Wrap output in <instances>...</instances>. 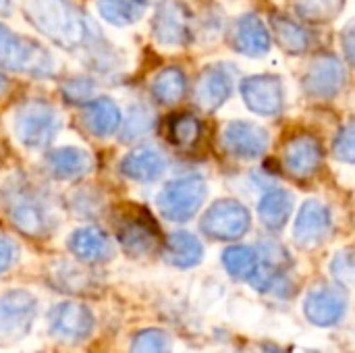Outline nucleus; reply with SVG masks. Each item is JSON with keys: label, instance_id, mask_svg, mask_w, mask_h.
I'll list each match as a JSON object with an SVG mask.
<instances>
[{"label": "nucleus", "instance_id": "obj_1", "mask_svg": "<svg viewBox=\"0 0 355 353\" xmlns=\"http://www.w3.org/2000/svg\"><path fill=\"white\" fill-rule=\"evenodd\" d=\"M23 12L42 35L67 52L81 54L102 37L96 23L73 0H25Z\"/></svg>", "mask_w": 355, "mask_h": 353}, {"label": "nucleus", "instance_id": "obj_2", "mask_svg": "<svg viewBox=\"0 0 355 353\" xmlns=\"http://www.w3.org/2000/svg\"><path fill=\"white\" fill-rule=\"evenodd\" d=\"M2 208L12 227L31 239H46L58 225L48 191L23 175H12L0 189Z\"/></svg>", "mask_w": 355, "mask_h": 353}, {"label": "nucleus", "instance_id": "obj_3", "mask_svg": "<svg viewBox=\"0 0 355 353\" xmlns=\"http://www.w3.org/2000/svg\"><path fill=\"white\" fill-rule=\"evenodd\" d=\"M10 129L25 150L46 152L62 129V117L52 102L29 98L12 110Z\"/></svg>", "mask_w": 355, "mask_h": 353}, {"label": "nucleus", "instance_id": "obj_4", "mask_svg": "<svg viewBox=\"0 0 355 353\" xmlns=\"http://www.w3.org/2000/svg\"><path fill=\"white\" fill-rule=\"evenodd\" d=\"M0 69L46 79L56 73V60L44 44L0 23Z\"/></svg>", "mask_w": 355, "mask_h": 353}, {"label": "nucleus", "instance_id": "obj_5", "mask_svg": "<svg viewBox=\"0 0 355 353\" xmlns=\"http://www.w3.org/2000/svg\"><path fill=\"white\" fill-rule=\"evenodd\" d=\"M114 237L119 246L133 258L152 256L158 248H162L160 229L154 216L135 204H125L114 212Z\"/></svg>", "mask_w": 355, "mask_h": 353}, {"label": "nucleus", "instance_id": "obj_6", "mask_svg": "<svg viewBox=\"0 0 355 353\" xmlns=\"http://www.w3.org/2000/svg\"><path fill=\"white\" fill-rule=\"evenodd\" d=\"M206 193L208 187L202 177H181L166 183L160 189L156 198V206L166 221L185 223L198 214V210L206 200Z\"/></svg>", "mask_w": 355, "mask_h": 353}, {"label": "nucleus", "instance_id": "obj_7", "mask_svg": "<svg viewBox=\"0 0 355 353\" xmlns=\"http://www.w3.org/2000/svg\"><path fill=\"white\" fill-rule=\"evenodd\" d=\"M37 302L27 291H8L0 298V345L19 343L33 325Z\"/></svg>", "mask_w": 355, "mask_h": 353}, {"label": "nucleus", "instance_id": "obj_8", "mask_svg": "<svg viewBox=\"0 0 355 353\" xmlns=\"http://www.w3.org/2000/svg\"><path fill=\"white\" fill-rule=\"evenodd\" d=\"M250 225L252 218L243 204L235 200H220L206 210L200 227L210 239L233 241L243 237L250 231Z\"/></svg>", "mask_w": 355, "mask_h": 353}, {"label": "nucleus", "instance_id": "obj_9", "mask_svg": "<svg viewBox=\"0 0 355 353\" xmlns=\"http://www.w3.org/2000/svg\"><path fill=\"white\" fill-rule=\"evenodd\" d=\"M48 331L60 343H81L94 331V316L83 304L62 302L50 310Z\"/></svg>", "mask_w": 355, "mask_h": 353}, {"label": "nucleus", "instance_id": "obj_10", "mask_svg": "<svg viewBox=\"0 0 355 353\" xmlns=\"http://www.w3.org/2000/svg\"><path fill=\"white\" fill-rule=\"evenodd\" d=\"M154 40L166 48H181L191 40V12L179 0L160 2L152 21Z\"/></svg>", "mask_w": 355, "mask_h": 353}, {"label": "nucleus", "instance_id": "obj_11", "mask_svg": "<svg viewBox=\"0 0 355 353\" xmlns=\"http://www.w3.org/2000/svg\"><path fill=\"white\" fill-rule=\"evenodd\" d=\"M46 281L67 295H92L98 289V275L81 260H54L46 266Z\"/></svg>", "mask_w": 355, "mask_h": 353}, {"label": "nucleus", "instance_id": "obj_12", "mask_svg": "<svg viewBox=\"0 0 355 353\" xmlns=\"http://www.w3.org/2000/svg\"><path fill=\"white\" fill-rule=\"evenodd\" d=\"M347 81L343 62L335 54H320L316 56L306 75H304V89L308 96L318 100L335 98Z\"/></svg>", "mask_w": 355, "mask_h": 353}, {"label": "nucleus", "instance_id": "obj_13", "mask_svg": "<svg viewBox=\"0 0 355 353\" xmlns=\"http://www.w3.org/2000/svg\"><path fill=\"white\" fill-rule=\"evenodd\" d=\"M241 96L248 108L262 117L279 114L285 102L283 83L275 75H252L241 81Z\"/></svg>", "mask_w": 355, "mask_h": 353}, {"label": "nucleus", "instance_id": "obj_14", "mask_svg": "<svg viewBox=\"0 0 355 353\" xmlns=\"http://www.w3.org/2000/svg\"><path fill=\"white\" fill-rule=\"evenodd\" d=\"M223 148L241 160H254L262 156L268 148V133L256 123L250 121H233L225 127L220 135Z\"/></svg>", "mask_w": 355, "mask_h": 353}, {"label": "nucleus", "instance_id": "obj_15", "mask_svg": "<svg viewBox=\"0 0 355 353\" xmlns=\"http://www.w3.org/2000/svg\"><path fill=\"white\" fill-rule=\"evenodd\" d=\"M285 169L295 179H310L318 173L322 164V146L316 137L302 133L287 141L285 156H283Z\"/></svg>", "mask_w": 355, "mask_h": 353}, {"label": "nucleus", "instance_id": "obj_16", "mask_svg": "<svg viewBox=\"0 0 355 353\" xmlns=\"http://www.w3.org/2000/svg\"><path fill=\"white\" fill-rule=\"evenodd\" d=\"M44 166L46 173L56 181H81L94 171V158L89 152L81 148L64 146V148L48 150L44 158Z\"/></svg>", "mask_w": 355, "mask_h": 353}, {"label": "nucleus", "instance_id": "obj_17", "mask_svg": "<svg viewBox=\"0 0 355 353\" xmlns=\"http://www.w3.org/2000/svg\"><path fill=\"white\" fill-rule=\"evenodd\" d=\"M331 231V212L318 200H308L295 221L293 239L300 248L312 250L318 248Z\"/></svg>", "mask_w": 355, "mask_h": 353}, {"label": "nucleus", "instance_id": "obj_18", "mask_svg": "<svg viewBox=\"0 0 355 353\" xmlns=\"http://www.w3.org/2000/svg\"><path fill=\"white\" fill-rule=\"evenodd\" d=\"M347 310V298L339 287H318L308 293L304 302L306 318L316 327L337 325Z\"/></svg>", "mask_w": 355, "mask_h": 353}, {"label": "nucleus", "instance_id": "obj_19", "mask_svg": "<svg viewBox=\"0 0 355 353\" xmlns=\"http://www.w3.org/2000/svg\"><path fill=\"white\" fill-rule=\"evenodd\" d=\"M81 127L87 135L104 139L114 135L121 129L123 123V112L119 104L110 98L96 96L92 102L81 106Z\"/></svg>", "mask_w": 355, "mask_h": 353}, {"label": "nucleus", "instance_id": "obj_20", "mask_svg": "<svg viewBox=\"0 0 355 353\" xmlns=\"http://www.w3.org/2000/svg\"><path fill=\"white\" fill-rule=\"evenodd\" d=\"M69 252L85 264H104L114 256L112 239L98 227H81L69 237Z\"/></svg>", "mask_w": 355, "mask_h": 353}, {"label": "nucleus", "instance_id": "obj_21", "mask_svg": "<svg viewBox=\"0 0 355 353\" xmlns=\"http://www.w3.org/2000/svg\"><path fill=\"white\" fill-rule=\"evenodd\" d=\"M231 42L245 56H264L270 50V31L258 15H243L233 25Z\"/></svg>", "mask_w": 355, "mask_h": 353}, {"label": "nucleus", "instance_id": "obj_22", "mask_svg": "<svg viewBox=\"0 0 355 353\" xmlns=\"http://www.w3.org/2000/svg\"><path fill=\"white\" fill-rule=\"evenodd\" d=\"M119 171L123 177L135 183H154L166 171L164 156L154 148H137L123 156Z\"/></svg>", "mask_w": 355, "mask_h": 353}, {"label": "nucleus", "instance_id": "obj_23", "mask_svg": "<svg viewBox=\"0 0 355 353\" xmlns=\"http://www.w3.org/2000/svg\"><path fill=\"white\" fill-rule=\"evenodd\" d=\"M231 87H233L231 75L220 67H210L202 71V75L198 77L193 87V100L202 110L214 112L218 106L225 104V100L231 94Z\"/></svg>", "mask_w": 355, "mask_h": 353}, {"label": "nucleus", "instance_id": "obj_24", "mask_svg": "<svg viewBox=\"0 0 355 353\" xmlns=\"http://www.w3.org/2000/svg\"><path fill=\"white\" fill-rule=\"evenodd\" d=\"M204 248L200 239L187 231H175L162 241V258L177 268H191L200 264Z\"/></svg>", "mask_w": 355, "mask_h": 353}, {"label": "nucleus", "instance_id": "obj_25", "mask_svg": "<svg viewBox=\"0 0 355 353\" xmlns=\"http://www.w3.org/2000/svg\"><path fill=\"white\" fill-rule=\"evenodd\" d=\"M293 210V198L285 189H270L262 196L258 204V216L262 225L270 231H281Z\"/></svg>", "mask_w": 355, "mask_h": 353}, {"label": "nucleus", "instance_id": "obj_26", "mask_svg": "<svg viewBox=\"0 0 355 353\" xmlns=\"http://www.w3.org/2000/svg\"><path fill=\"white\" fill-rule=\"evenodd\" d=\"M185 92H187V79L179 67H164L152 79V96L164 106H173L181 102Z\"/></svg>", "mask_w": 355, "mask_h": 353}, {"label": "nucleus", "instance_id": "obj_27", "mask_svg": "<svg viewBox=\"0 0 355 353\" xmlns=\"http://www.w3.org/2000/svg\"><path fill=\"white\" fill-rule=\"evenodd\" d=\"M270 27H272L275 40L279 42V46L285 52H289V54H302V52H306L310 48V35L306 33V29L302 25H297L289 17H285V15H272Z\"/></svg>", "mask_w": 355, "mask_h": 353}, {"label": "nucleus", "instance_id": "obj_28", "mask_svg": "<svg viewBox=\"0 0 355 353\" xmlns=\"http://www.w3.org/2000/svg\"><path fill=\"white\" fill-rule=\"evenodd\" d=\"M96 8L100 17L114 27H127L137 23L146 10L139 0H96Z\"/></svg>", "mask_w": 355, "mask_h": 353}, {"label": "nucleus", "instance_id": "obj_29", "mask_svg": "<svg viewBox=\"0 0 355 353\" xmlns=\"http://www.w3.org/2000/svg\"><path fill=\"white\" fill-rule=\"evenodd\" d=\"M154 127V110L146 104H133L129 106L127 114L121 123V141L133 144L141 137H146Z\"/></svg>", "mask_w": 355, "mask_h": 353}, {"label": "nucleus", "instance_id": "obj_30", "mask_svg": "<svg viewBox=\"0 0 355 353\" xmlns=\"http://www.w3.org/2000/svg\"><path fill=\"white\" fill-rule=\"evenodd\" d=\"M223 264L235 279H252L258 268V250L248 246H231L223 252Z\"/></svg>", "mask_w": 355, "mask_h": 353}, {"label": "nucleus", "instance_id": "obj_31", "mask_svg": "<svg viewBox=\"0 0 355 353\" xmlns=\"http://www.w3.org/2000/svg\"><path fill=\"white\" fill-rule=\"evenodd\" d=\"M200 131H202L200 121L189 112H179L171 117L166 125L168 141L177 148H191L200 139Z\"/></svg>", "mask_w": 355, "mask_h": 353}, {"label": "nucleus", "instance_id": "obj_32", "mask_svg": "<svg viewBox=\"0 0 355 353\" xmlns=\"http://www.w3.org/2000/svg\"><path fill=\"white\" fill-rule=\"evenodd\" d=\"M98 94V83L89 75H71L60 83V96L67 104L85 106Z\"/></svg>", "mask_w": 355, "mask_h": 353}, {"label": "nucleus", "instance_id": "obj_33", "mask_svg": "<svg viewBox=\"0 0 355 353\" xmlns=\"http://www.w3.org/2000/svg\"><path fill=\"white\" fill-rule=\"evenodd\" d=\"M295 8L304 19L322 23L333 21L341 12L343 0H295Z\"/></svg>", "mask_w": 355, "mask_h": 353}, {"label": "nucleus", "instance_id": "obj_34", "mask_svg": "<svg viewBox=\"0 0 355 353\" xmlns=\"http://www.w3.org/2000/svg\"><path fill=\"white\" fill-rule=\"evenodd\" d=\"M69 206L71 210L81 216V218H94L100 212V198L96 196V191H92L85 185H79L77 189L71 191L69 196Z\"/></svg>", "mask_w": 355, "mask_h": 353}, {"label": "nucleus", "instance_id": "obj_35", "mask_svg": "<svg viewBox=\"0 0 355 353\" xmlns=\"http://www.w3.org/2000/svg\"><path fill=\"white\" fill-rule=\"evenodd\" d=\"M171 352V341L168 335L156 329L141 331L133 343H131V353H168Z\"/></svg>", "mask_w": 355, "mask_h": 353}, {"label": "nucleus", "instance_id": "obj_36", "mask_svg": "<svg viewBox=\"0 0 355 353\" xmlns=\"http://www.w3.org/2000/svg\"><path fill=\"white\" fill-rule=\"evenodd\" d=\"M333 154L337 160L354 164L355 162V121L343 125L333 141Z\"/></svg>", "mask_w": 355, "mask_h": 353}, {"label": "nucleus", "instance_id": "obj_37", "mask_svg": "<svg viewBox=\"0 0 355 353\" xmlns=\"http://www.w3.org/2000/svg\"><path fill=\"white\" fill-rule=\"evenodd\" d=\"M331 273L337 279V283L345 287H355V252L352 250L339 252L331 264Z\"/></svg>", "mask_w": 355, "mask_h": 353}, {"label": "nucleus", "instance_id": "obj_38", "mask_svg": "<svg viewBox=\"0 0 355 353\" xmlns=\"http://www.w3.org/2000/svg\"><path fill=\"white\" fill-rule=\"evenodd\" d=\"M17 256H19V248L15 246V241L0 235V277L12 268V264L17 262Z\"/></svg>", "mask_w": 355, "mask_h": 353}, {"label": "nucleus", "instance_id": "obj_39", "mask_svg": "<svg viewBox=\"0 0 355 353\" xmlns=\"http://www.w3.org/2000/svg\"><path fill=\"white\" fill-rule=\"evenodd\" d=\"M343 50L347 60L355 64V19L352 23H347V27L343 29Z\"/></svg>", "mask_w": 355, "mask_h": 353}, {"label": "nucleus", "instance_id": "obj_40", "mask_svg": "<svg viewBox=\"0 0 355 353\" xmlns=\"http://www.w3.org/2000/svg\"><path fill=\"white\" fill-rule=\"evenodd\" d=\"M12 10V0H0V15H10Z\"/></svg>", "mask_w": 355, "mask_h": 353}, {"label": "nucleus", "instance_id": "obj_41", "mask_svg": "<svg viewBox=\"0 0 355 353\" xmlns=\"http://www.w3.org/2000/svg\"><path fill=\"white\" fill-rule=\"evenodd\" d=\"M262 353H285L283 350H279V347H262Z\"/></svg>", "mask_w": 355, "mask_h": 353}, {"label": "nucleus", "instance_id": "obj_42", "mask_svg": "<svg viewBox=\"0 0 355 353\" xmlns=\"http://www.w3.org/2000/svg\"><path fill=\"white\" fill-rule=\"evenodd\" d=\"M144 6H148V4H156V2H162V0H139Z\"/></svg>", "mask_w": 355, "mask_h": 353}, {"label": "nucleus", "instance_id": "obj_43", "mask_svg": "<svg viewBox=\"0 0 355 353\" xmlns=\"http://www.w3.org/2000/svg\"><path fill=\"white\" fill-rule=\"evenodd\" d=\"M0 154H2V152H0Z\"/></svg>", "mask_w": 355, "mask_h": 353}]
</instances>
